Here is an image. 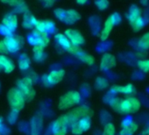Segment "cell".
Masks as SVG:
<instances>
[{
  "mask_svg": "<svg viewBox=\"0 0 149 135\" xmlns=\"http://www.w3.org/2000/svg\"><path fill=\"white\" fill-rule=\"evenodd\" d=\"M64 76H65V71L63 70H53L48 75L43 77L42 82L46 85H55L62 81Z\"/></svg>",
  "mask_w": 149,
  "mask_h": 135,
  "instance_id": "6",
  "label": "cell"
},
{
  "mask_svg": "<svg viewBox=\"0 0 149 135\" xmlns=\"http://www.w3.org/2000/svg\"><path fill=\"white\" fill-rule=\"evenodd\" d=\"M116 66V58L111 54H104L101 59L100 62V70H108L111 68Z\"/></svg>",
  "mask_w": 149,
  "mask_h": 135,
  "instance_id": "9",
  "label": "cell"
},
{
  "mask_svg": "<svg viewBox=\"0 0 149 135\" xmlns=\"http://www.w3.org/2000/svg\"><path fill=\"white\" fill-rule=\"evenodd\" d=\"M77 57L83 62L88 64V65H93L94 62H95V59L92 55L91 54H88L86 53H84V51L82 53H80L78 55H77Z\"/></svg>",
  "mask_w": 149,
  "mask_h": 135,
  "instance_id": "21",
  "label": "cell"
},
{
  "mask_svg": "<svg viewBox=\"0 0 149 135\" xmlns=\"http://www.w3.org/2000/svg\"><path fill=\"white\" fill-rule=\"evenodd\" d=\"M71 132L74 135H81V134H83L84 131L82 130L78 121H76V122H74V123L71 124Z\"/></svg>",
  "mask_w": 149,
  "mask_h": 135,
  "instance_id": "27",
  "label": "cell"
},
{
  "mask_svg": "<svg viewBox=\"0 0 149 135\" xmlns=\"http://www.w3.org/2000/svg\"><path fill=\"white\" fill-rule=\"evenodd\" d=\"M129 98V100H130V102H131V104H132V113H134V112H137L139 110V108H140V102L137 99V98H135V97H128Z\"/></svg>",
  "mask_w": 149,
  "mask_h": 135,
  "instance_id": "29",
  "label": "cell"
},
{
  "mask_svg": "<svg viewBox=\"0 0 149 135\" xmlns=\"http://www.w3.org/2000/svg\"><path fill=\"white\" fill-rule=\"evenodd\" d=\"M2 121H3V119H2V118H1V117H0V125H1Z\"/></svg>",
  "mask_w": 149,
  "mask_h": 135,
  "instance_id": "48",
  "label": "cell"
},
{
  "mask_svg": "<svg viewBox=\"0 0 149 135\" xmlns=\"http://www.w3.org/2000/svg\"><path fill=\"white\" fill-rule=\"evenodd\" d=\"M54 39H55L56 42L59 44V46H61L65 50H68L70 47V46L72 45L70 43V41L68 40V39L62 33H56L54 35Z\"/></svg>",
  "mask_w": 149,
  "mask_h": 135,
  "instance_id": "16",
  "label": "cell"
},
{
  "mask_svg": "<svg viewBox=\"0 0 149 135\" xmlns=\"http://www.w3.org/2000/svg\"><path fill=\"white\" fill-rule=\"evenodd\" d=\"M69 54H73V55H78L80 53L83 52V49L79 47V46H77V45H71L70 47L67 50Z\"/></svg>",
  "mask_w": 149,
  "mask_h": 135,
  "instance_id": "31",
  "label": "cell"
},
{
  "mask_svg": "<svg viewBox=\"0 0 149 135\" xmlns=\"http://www.w3.org/2000/svg\"><path fill=\"white\" fill-rule=\"evenodd\" d=\"M119 111L123 112V113H132V104H131V102H130L128 97L126 99H125V100H121L120 101Z\"/></svg>",
  "mask_w": 149,
  "mask_h": 135,
  "instance_id": "20",
  "label": "cell"
},
{
  "mask_svg": "<svg viewBox=\"0 0 149 135\" xmlns=\"http://www.w3.org/2000/svg\"><path fill=\"white\" fill-rule=\"evenodd\" d=\"M64 35L68 39V40L70 41V43L72 45H77V46H80L83 45L85 42V39L83 36V34L74 29H71L68 28L65 31Z\"/></svg>",
  "mask_w": 149,
  "mask_h": 135,
  "instance_id": "7",
  "label": "cell"
},
{
  "mask_svg": "<svg viewBox=\"0 0 149 135\" xmlns=\"http://www.w3.org/2000/svg\"><path fill=\"white\" fill-rule=\"evenodd\" d=\"M67 132H68V127H62L57 130L56 132H53V135H66Z\"/></svg>",
  "mask_w": 149,
  "mask_h": 135,
  "instance_id": "40",
  "label": "cell"
},
{
  "mask_svg": "<svg viewBox=\"0 0 149 135\" xmlns=\"http://www.w3.org/2000/svg\"><path fill=\"white\" fill-rule=\"evenodd\" d=\"M33 54H40V53H44V47H41V46H34L33 48Z\"/></svg>",
  "mask_w": 149,
  "mask_h": 135,
  "instance_id": "42",
  "label": "cell"
},
{
  "mask_svg": "<svg viewBox=\"0 0 149 135\" xmlns=\"http://www.w3.org/2000/svg\"><path fill=\"white\" fill-rule=\"evenodd\" d=\"M7 100L12 107V110L17 111H19L24 108L26 101L23 94L17 88H13L8 91Z\"/></svg>",
  "mask_w": 149,
  "mask_h": 135,
  "instance_id": "2",
  "label": "cell"
},
{
  "mask_svg": "<svg viewBox=\"0 0 149 135\" xmlns=\"http://www.w3.org/2000/svg\"><path fill=\"white\" fill-rule=\"evenodd\" d=\"M95 86L97 90H104L108 86V81L104 77H97L95 83Z\"/></svg>",
  "mask_w": 149,
  "mask_h": 135,
  "instance_id": "25",
  "label": "cell"
},
{
  "mask_svg": "<svg viewBox=\"0 0 149 135\" xmlns=\"http://www.w3.org/2000/svg\"><path fill=\"white\" fill-rule=\"evenodd\" d=\"M70 125L69 124V120L67 117V115H62L61 117H59L52 125V132H54L57 130L62 128V127H68V125Z\"/></svg>",
  "mask_w": 149,
  "mask_h": 135,
  "instance_id": "14",
  "label": "cell"
},
{
  "mask_svg": "<svg viewBox=\"0 0 149 135\" xmlns=\"http://www.w3.org/2000/svg\"><path fill=\"white\" fill-rule=\"evenodd\" d=\"M115 26V23L111 18V16H110L104 22V27H103V30L101 32V35H100V38L103 41L106 40L113 28V26Z\"/></svg>",
  "mask_w": 149,
  "mask_h": 135,
  "instance_id": "12",
  "label": "cell"
},
{
  "mask_svg": "<svg viewBox=\"0 0 149 135\" xmlns=\"http://www.w3.org/2000/svg\"><path fill=\"white\" fill-rule=\"evenodd\" d=\"M31 65V61L26 54H22L19 59V67L21 70H27Z\"/></svg>",
  "mask_w": 149,
  "mask_h": 135,
  "instance_id": "19",
  "label": "cell"
},
{
  "mask_svg": "<svg viewBox=\"0 0 149 135\" xmlns=\"http://www.w3.org/2000/svg\"><path fill=\"white\" fill-rule=\"evenodd\" d=\"M0 34L4 35L5 37H8V36H12L13 35V33L11 32L9 29H7L6 27H5L3 25H0Z\"/></svg>",
  "mask_w": 149,
  "mask_h": 135,
  "instance_id": "38",
  "label": "cell"
},
{
  "mask_svg": "<svg viewBox=\"0 0 149 135\" xmlns=\"http://www.w3.org/2000/svg\"><path fill=\"white\" fill-rule=\"evenodd\" d=\"M139 47L141 49L147 50L149 49V33H145L139 40Z\"/></svg>",
  "mask_w": 149,
  "mask_h": 135,
  "instance_id": "23",
  "label": "cell"
},
{
  "mask_svg": "<svg viewBox=\"0 0 149 135\" xmlns=\"http://www.w3.org/2000/svg\"><path fill=\"white\" fill-rule=\"evenodd\" d=\"M18 114H19V111H14V110H12V111L10 112V114L8 115L7 117V119H8V122L10 124H14L16 121H17V118H18Z\"/></svg>",
  "mask_w": 149,
  "mask_h": 135,
  "instance_id": "34",
  "label": "cell"
},
{
  "mask_svg": "<svg viewBox=\"0 0 149 135\" xmlns=\"http://www.w3.org/2000/svg\"><path fill=\"white\" fill-rule=\"evenodd\" d=\"M45 58V54L40 53V54H33V59L35 61H42Z\"/></svg>",
  "mask_w": 149,
  "mask_h": 135,
  "instance_id": "41",
  "label": "cell"
},
{
  "mask_svg": "<svg viewBox=\"0 0 149 135\" xmlns=\"http://www.w3.org/2000/svg\"><path fill=\"white\" fill-rule=\"evenodd\" d=\"M115 132H116V130H115V126L113 124L108 123L104 125L103 135H115Z\"/></svg>",
  "mask_w": 149,
  "mask_h": 135,
  "instance_id": "26",
  "label": "cell"
},
{
  "mask_svg": "<svg viewBox=\"0 0 149 135\" xmlns=\"http://www.w3.org/2000/svg\"><path fill=\"white\" fill-rule=\"evenodd\" d=\"M41 4H42L46 8H49V7H51V6L54 4V1H53V0H46V1H42Z\"/></svg>",
  "mask_w": 149,
  "mask_h": 135,
  "instance_id": "43",
  "label": "cell"
},
{
  "mask_svg": "<svg viewBox=\"0 0 149 135\" xmlns=\"http://www.w3.org/2000/svg\"><path fill=\"white\" fill-rule=\"evenodd\" d=\"M0 66L6 73H12L15 70V63L9 57L0 54Z\"/></svg>",
  "mask_w": 149,
  "mask_h": 135,
  "instance_id": "10",
  "label": "cell"
},
{
  "mask_svg": "<svg viewBox=\"0 0 149 135\" xmlns=\"http://www.w3.org/2000/svg\"><path fill=\"white\" fill-rule=\"evenodd\" d=\"M1 25H3L5 27H6L7 29H9L11 32L13 33L18 27V18H17L16 14H14V13L6 14L4 17Z\"/></svg>",
  "mask_w": 149,
  "mask_h": 135,
  "instance_id": "8",
  "label": "cell"
},
{
  "mask_svg": "<svg viewBox=\"0 0 149 135\" xmlns=\"http://www.w3.org/2000/svg\"><path fill=\"white\" fill-rule=\"evenodd\" d=\"M54 15L59 20L63 22L65 19V15H66V10H63L61 8H57L54 10Z\"/></svg>",
  "mask_w": 149,
  "mask_h": 135,
  "instance_id": "32",
  "label": "cell"
},
{
  "mask_svg": "<svg viewBox=\"0 0 149 135\" xmlns=\"http://www.w3.org/2000/svg\"><path fill=\"white\" fill-rule=\"evenodd\" d=\"M120 99L118 98V97H115V98H111L110 100V105L111 106L112 109H114L115 111H119V104H120Z\"/></svg>",
  "mask_w": 149,
  "mask_h": 135,
  "instance_id": "36",
  "label": "cell"
},
{
  "mask_svg": "<svg viewBox=\"0 0 149 135\" xmlns=\"http://www.w3.org/2000/svg\"><path fill=\"white\" fill-rule=\"evenodd\" d=\"M81 101V95L78 91L71 90L62 95L58 102V108L61 111H65L78 104Z\"/></svg>",
  "mask_w": 149,
  "mask_h": 135,
  "instance_id": "1",
  "label": "cell"
},
{
  "mask_svg": "<svg viewBox=\"0 0 149 135\" xmlns=\"http://www.w3.org/2000/svg\"><path fill=\"white\" fill-rule=\"evenodd\" d=\"M138 66L139 69L144 72L149 71V60H142L138 61Z\"/></svg>",
  "mask_w": 149,
  "mask_h": 135,
  "instance_id": "30",
  "label": "cell"
},
{
  "mask_svg": "<svg viewBox=\"0 0 149 135\" xmlns=\"http://www.w3.org/2000/svg\"><path fill=\"white\" fill-rule=\"evenodd\" d=\"M7 53H8V50H7V48H6L5 43H4V41L1 40V41H0V54L5 55Z\"/></svg>",
  "mask_w": 149,
  "mask_h": 135,
  "instance_id": "39",
  "label": "cell"
},
{
  "mask_svg": "<svg viewBox=\"0 0 149 135\" xmlns=\"http://www.w3.org/2000/svg\"><path fill=\"white\" fill-rule=\"evenodd\" d=\"M140 14H141L140 9L136 6H132L127 13V19H128L129 22L132 24L135 19H137L139 17H140Z\"/></svg>",
  "mask_w": 149,
  "mask_h": 135,
  "instance_id": "18",
  "label": "cell"
},
{
  "mask_svg": "<svg viewBox=\"0 0 149 135\" xmlns=\"http://www.w3.org/2000/svg\"><path fill=\"white\" fill-rule=\"evenodd\" d=\"M46 23V33H53L55 29V24L52 20H45Z\"/></svg>",
  "mask_w": 149,
  "mask_h": 135,
  "instance_id": "37",
  "label": "cell"
},
{
  "mask_svg": "<svg viewBox=\"0 0 149 135\" xmlns=\"http://www.w3.org/2000/svg\"><path fill=\"white\" fill-rule=\"evenodd\" d=\"M77 3L78 5H85V4H87V1L86 0H83V1H81V0H77Z\"/></svg>",
  "mask_w": 149,
  "mask_h": 135,
  "instance_id": "46",
  "label": "cell"
},
{
  "mask_svg": "<svg viewBox=\"0 0 149 135\" xmlns=\"http://www.w3.org/2000/svg\"><path fill=\"white\" fill-rule=\"evenodd\" d=\"M81 19V14L76 10H66L64 23L67 25H73Z\"/></svg>",
  "mask_w": 149,
  "mask_h": 135,
  "instance_id": "13",
  "label": "cell"
},
{
  "mask_svg": "<svg viewBox=\"0 0 149 135\" xmlns=\"http://www.w3.org/2000/svg\"><path fill=\"white\" fill-rule=\"evenodd\" d=\"M145 25V21L144 19H142V17H139L137 19H135L132 23V26L133 27V29L135 31H139L140 29H142V27L144 26Z\"/></svg>",
  "mask_w": 149,
  "mask_h": 135,
  "instance_id": "28",
  "label": "cell"
},
{
  "mask_svg": "<svg viewBox=\"0 0 149 135\" xmlns=\"http://www.w3.org/2000/svg\"><path fill=\"white\" fill-rule=\"evenodd\" d=\"M137 130H138V125L132 122L130 125L122 129V131L120 132V135H132Z\"/></svg>",
  "mask_w": 149,
  "mask_h": 135,
  "instance_id": "22",
  "label": "cell"
},
{
  "mask_svg": "<svg viewBox=\"0 0 149 135\" xmlns=\"http://www.w3.org/2000/svg\"><path fill=\"white\" fill-rule=\"evenodd\" d=\"M68 120L69 124L71 125L72 123L80 120L81 118H91L93 115V111L88 106V105H81L77 108L73 109L71 111L66 114Z\"/></svg>",
  "mask_w": 149,
  "mask_h": 135,
  "instance_id": "3",
  "label": "cell"
},
{
  "mask_svg": "<svg viewBox=\"0 0 149 135\" xmlns=\"http://www.w3.org/2000/svg\"><path fill=\"white\" fill-rule=\"evenodd\" d=\"M2 70H2V68H1V66H0V72H1Z\"/></svg>",
  "mask_w": 149,
  "mask_h": 135,
  "instance_id": "49",
  "label": "cell"
},
{
  "mask_svg": "<svg viewBox=\"0 0 149 135\" xmlns=\"http://www.w3.org/2000/svg\"><path fill=\"white\" fill-rule=\"evenodd\" d=\"M78 123L82 128V130L84 132H86L88 131L90 128H91V118H81L80 120H78Z\"/></svg>",
  "mask_w": 149,
  "mask_h": 135,
  "instance_id": "24",
  "label": "cell"
},
{
  "mask_svg": "<svg viewBox=\"0 0 149 135\" xmlns=\"http://www.w3.org/2000/svg\"><path fill=\"white\" fill-rule=\"evenodd\" d=\"M111 18H112V19H113L115 25H116V24H118V23L120 22V20H121V18H120V16H119L118 13H114V14H112V15H111Z\"/></svg>",
  "mask_w": 149,
  "mask_h": 135,
  "instance_id": "44",
  "label": "cell"
},
{
  "mask_svg": "<svg viewBox=\"0 0 149 135\" xmlns=\"http://www.w3.org/2000/svg\"><path fill=\"white\" fill-rule=\"evenodd\" d=\"M134 86L132 84H127L125 86H112L111 88V93H124V94H132L134 92Z\"/></svg>",
  "mask_w": 149,
  "mask_h": 135,
  "instance_id": "15",
  "label": "cell"
},
{
  "mask_svg": "<svg viewBox=\"0 0 149 135\" xmlns=\"http://www.w3.org/2000/svg\"><path fill=\"white\" fill-rule=\"evenodd\" d=\"M17 89L23 94L26 100L31 101L35 97V90L33 88V80L31 77H24L17 82Z\"/></svg>",
  "mask_w": 149,
  "mask_h": 135,
  "instance_id": "4",
  "label": "cell"
},
{
  "mask_svg": "<svg viewBox=\"0 0 149 135\" xmlns=\"http://www.w3.org/2000/svg\"><path fill=\"white\" fill-rule=\"evenodd\" d=\"M96 6L100 10V11H104L105 9L108 8L109 6V2L106 1V0H99V1H96L95 2Z\"/></svg>",
  "mask_w": 149,
  "mask_h": 135,
  "instance_id": "33",
  "label": "cell"
},
{
  "mask_svg": "<svg viewBox=\"0 0 149 135\" xmlns=\"http://www.w3.org/2000/svg\"><path fill=\"white\" fill-rule=\"evenodd\" d=\"M42 128V123L41 118L35 116L33 118L32 121V126H31V134L32 135H40V132Z\"/></svg>",
  "mask_w": 149,
  "mask_h": 135,
  "instance_id": "17",
  "label": "cell"
},
{
  "mask_svg": "<svg viewBox=\"0 0 149 135\" xmlns=\"http://www.w3.org/2000/svg\"><path fill=\"white\" fill-rule=\"evenodd\" d=\"M38 21L39 20L33 15H32L31 13H29L27 12V13H24L22 26L26 29H33V28H35Z\"/></svg>",
  "mask_w": 149,
  "mask_h": 135,
  "instance_id": "11",
  "label": "cell"
},
{
  "mask_svg": "<svg viewBox=\"0 0 149 135\" xmlns=\"http://www.w3.org/2000/svg\"><path fill=\"white\" fill-rule=\"evenodd\" d=\"M132 123V121L130 118H126V119H125V120L122 122V124H121V125H122V127H123V128H125V127H127L128 125H130Z\"/></svg>",
  "mask_w": 149,
  "mask_h": 135,
  "instance_id": "45",
  "label": "cell"
},
{
  "mask_svg": "<svg viewBox=\"0 0 149 135\" xmlns=\"http://www.w3.org/2000/svg\"><path fill=\"white\" fill-rule=\"evenodd\" d=\"M0 89H1V84H0Z\"/></svg>",
  "mask_w": 149,
  "mask_h": 135,
  "instance_id": "50",
  "label": "cell"
},
{
  "mask_svg": "<svg viewBox=\"0 0 149 135\" xmlns=\"http://www.w3.org/2000/svg\"><path fill=\"white\" fill-rule=\"evenodd\" d=\"M146 135H149V127H148L147 130L146 131Z\"/></svg>",
  "mask_w": 149,
  "mask_h": 135,
  "instance_id": "47",
  "label": "cell"
},
{
  "mask_svg": "<svg viewBox=\"0 0 149 135\" xmlns=\"http://www.w3.org/2000/svg\"><path fill=\"white\" fill-rule=\"evenodd\" d=\"M3 41L8 50V53L18 52L23 47L24 44L23 39L19 35H12L8 37H5Z\"/></svg>",
  "mask_w": 149,
  "mask_h": 135,
  "instance_id": "5",
  "label": "cell"
},
{
  "mask_svg": "<svg viewBox=\"0 0 149 135\" xmlns=\"http://www.w3.org/2000/svg\"><path fill=\"white\" fill-rule=\"evenodd\" d=\"M2 3L10 5V6H12L13 7H15V9H16V8H19V7H20V6H23L26 5L25 2H23V1H17V0H13V1H2Z\"/></svg>",
  "mask_w": 149,
  "mask_h": 135,
  "instance_id": "35",
  "label": "cell"
}]
</instances>
